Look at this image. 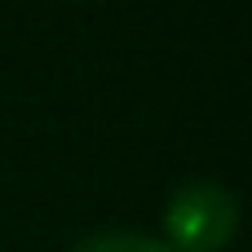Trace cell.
Returning <instances> with one entry per match:
<instances>
[{
    "instance_id": "7a4b0ae2",
    "label": "cell",
    "mask_w": 252,
    "mask_h": 252,
    "mask_svg": "<svg viewBox=\"0 0 252 252\" xmlns=\"http://www.w3.org/2000/svg\"><path fill=\"white\" fill-rule=\"evenodd\" d=\"M71 252H173L164 239L137 235V230H97L89 239H80Z\"/></svg>"
},
{
    "instance_id": "6da1fadb",
    "label": "cell",
    "mask_w": 252,
    "mask_h": 252,
    "mask_svg": "<svg viewBox=\"0 0 252 252\" xmlns=\"http://www.w3.org/2000/svg\"><path fill=\"white\" fill-rule=\"evenodd\" d=\"M173 252H221L239 230V199L221 182H182L164 204Z\"/></svg>"
}]
</instances>
